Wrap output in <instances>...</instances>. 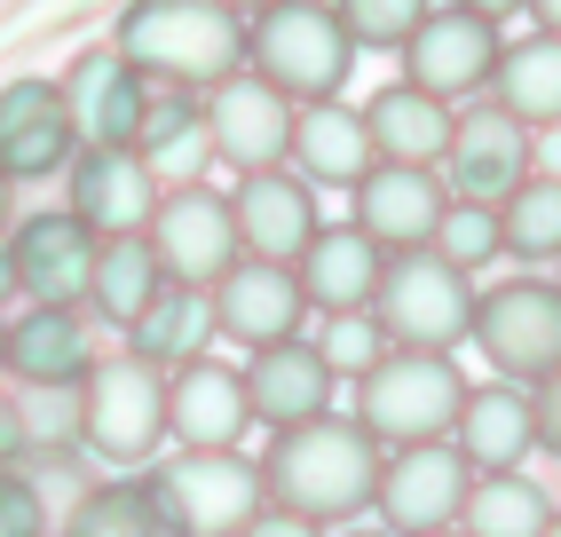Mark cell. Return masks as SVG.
I'll return each mask as SVG.
<instances>
[{
  "label": "cell",
  "instance_id": "obj_20",
  "mask_svg": "<svg viewBox=\"0 0 561 537\" xmlns=\"http://www.w3.org/2000/svg\"><path fill=\"white\" fill-rule=\"evenodd\" d=\"M71 150H80V127H71L56 80H9L0 88V174L48 182V174L71 167Z\"/></svg>",
  "mask_w": 561,
  "mask_h": 537
},
{
  "label": "cell",
  "instance_id": "obj_50",
  "mask_svg": "<svg viewBox=\"0 0 561 537\" xmlns=\"http://www.w3.org/2000/svg\"><path fill=\"white\" fill-rule=\"evenodd\" d=\"M16 293V277H9V253H0V300H9Z\"/></svg>",
  "mask_w": 561,
  "mask_h": 537
},
{
  "label": "cell",
  "instance_id": "obj_10",
  "mask_svg": "<svg viewBox=\"0 0 561 537\" xmlns=\"http://www.w3.org/2000/svg\"><path fill=\"white\" fill-rule=\"evenodd\" d=\"M142 238H151L167 285H198V293H206L221 268L238 261L230 190H214V182H174V190H159V206H151V221H142Z\"/></svg>",
  "mask_w": 561,
  "mask_h": 537
},
{
  "label": "cell",
  "instance_id": "obj_21",
  "mask_svg": "<svg viewBox=\"0 0 561 537\" xmlns=\"http://www.w3.org/2000/svg\"><path fill=\"white\" fill-rule=\"evenodd\" d=\"M230 221H238V253L293 261L309 245V229L324 221V206H317V182H301L293 167H261V174H238Z\"/></svg>",
  "mask_w": 561,
  "mask_h": 537
},
{
  "label": "cell",
  "instance_id": "obj_25",
  "mask_svg": "<svg viewBox=\"0 0 561 537\" xmlns=\"http://www.w3.org/2000/svg\"><path fill=\"white\" fill-rule=\"evenodd\" d=\"M95 364V317L64 300H32L16 324H0V372L9 379H80Z\"/></svg>",
  "mask_w": 561,
  "mask_h": 537
},
{
  "label": "cell",
  "instance_id": "obj_41",
  "mask_svg": "<svg viewBox=\"0 0 561 537\" xmlns=\"http://www.w3.org/2000/svg\"><path fill=\"white\" fill-rule=\"evenodd\" d=\"M238 537H324L309 514H293V506H270V498H261V506L238 522Z\"/></svg>",
  "mask_w": 561,
  "mask_h": 537
},
{
  "label": "cell",
  "instance_id": "obj_24",
  "mask_svg": "<svg viewBox=\"0 0 561 537\" xmlns=\"http://www.w3.org/2000/svg\"><path fill=\"white\" fill-rule=\"evenodd\" d=\"M380 150H371L364 135V111L341 103V95H324V103H293V135H285V167L317 182V190H348Z\"/></svg>",
  "mask_w": 561,
  "mask_h": 537
},
{
  "label": "cell",
  "instance_id": "obj_9",
  "mask_svg": "<svg viewBox=\"0 0 561 537\" xmlns=\"http://www.w3.org/2000/svg\"><path fill=\"white\" fill-rule=\"evenodd\" d=\"M467 482H474V458H467L451 435L388 443V450H380V482H371V514H380L396 537H411V529H443V522H459Z\"/></svg>",
  "mask_w": 561,
  "mask_h": 537
},
{
  "label": "cell",
  "instance_id": "obj_19",
  "mask_svg": "<svg viewBox=\"0 0 561 537\" xmlns=\"http://www.w3.org/2000/svg\"><path fill=\"white\" fill-rule=\"evenodd\" d=\"M245 435H253V411H245L238 364L191 356L167 372V443L174 450H238Z\"/></svg>",
  "mask_w": 561,
  "mask_h": 537
},
{
  "label": "cell",
  "instance_id": "obj_28",
  "mask_svg": "<svg viewBox=\"0 0 561 537\" xmlns=\"http://www.w3.org/2000/svg\"><path fill=\"white\" fill-rule=\"evenodd\" d=\"M356 111H364V135H371L380 159H420V167H435L443 142H451V111H459V103H443V95L411 88V80H388V88H371Z\"/></svg>",
  "mask_w": 561,
  "mask_h": 537
},
{
  "label": "cell",
  "instance_id": "obj_11",
  "mask_svg": "<svg viewBox=\"0 0 561 537\" xmlns=\"http://www.w3.org/2000/svg\"><path fill=\"white\" fill-rule=\"evenodd\" d=\"M443 206H451V182H443V167H420V159H371L348 182V221L380 253L427 245L435 221H443Z\"/></svg>",
  "mask_w": 561,
  "mask_h": 537
},
{
  "label": "cell",
  "instance_id": "obj_31",
  "mask_svg": "<svg viewBox=\"0 0 561 537\" xmlns=\"http://www.w3.org/2000/svg\"><path fill=\"white\" fill-rule=\"evenodd\" d=\"M167 285V268L151 253V238H95V268H88V317L103 324H135L142 317V300H151Z\"/></svg>",
  "mask_w": 561,
  "mask_h": 537
},
{
  "label": "cell",
  "instance_id": "obj_3",
  "mask_svg": "<svg viewBox=\"0 0 561 537\" xmlns=\"http://www.w3.org/2000/svg\"><path fill=\"white\" fill-rule=\"evenodd\" d=\"M80 450L103 475H135L167 450V372L135 349L95 356L80 372Z\"/></svg>",
  "mask_w": 561,
  "mask_h": 537
},
{
  "label": "cell",
  "instance_id": "obj_8",
  "mask_svg": "<svg viewBox=\"0 0 561 537\" xmlns=\"http://www.w3.org/2000/svg\"><path fill=\"white\" fill-rule=\"evenodd\" d=\"M467 340L482 349L499 379H538L561 364V285L522 268V277H499V285H474V324Z\"/></svg>",
  "mask_w": 561,
  "mask_h": 537
},
{
  "label": "cell",
  "instance_id": "obj_2",
  "mask_svg": "<svg viewBox=\"0 0 561 537\" xmlns=\"http://www.w3.org/2000/svg\"><path fill=\"white\" fill-rule=\"evenodd\" d=\"M151 88H182V95H206L221 71L245 64V16L221 9V0H135L111 32Z\"/></svg>",
  "mask_w": 561,
  "mask_h": 537
},
{
  "label": "cell",
  "instance_id": "obj_30",
  "mask_svg": "<svg viewBox=\"0 0 561 537\" xmlns=\"http://www.w3.org/2000/svg\"><path fill=\"white\" fill-rule=\"evenodd\" d=\"M119 332H127V349L142 364H159V372H174V364H191V356L214 349V317H206L198 285H159L151 300H142V317L119 324Z\"/></svg>",
  "mask_w": 561,
  "mask_h": 537
},
{
  "label": "cell",
  "instance_id": "obj_35",
  "mask_svg": "<svg viewBox=\"0 0 561 537\" xmlns=\"http://www.w3.org/2000/svg\"><path fill=\"white\" fill-rule=\"evenodd\" d=\"M16 435H24V467L32 458H71L80 450V379H16Z\"/></svg>",
  "mask_w": 561,
  "mask_h": 537
},
{
  "label": "cell",
  "instance_id": "obj_32",
  "mask_svg": "<svg viewBox=\"0 0 561 537\" xmlns=\"http://www.w3.org/2000/svg\"><path fill=\"white\" fill-rule=\"evenodd\" d=\"M546 514H553L546 482H530L522 467H474L467 506H459V529L467 537H538Z\"/></svg>",
  "mask_w": 561,
  "mask_h": 537
},
{
  "label": "cell",
  "instance_id": "obj_42",
  "mask_svg": "<svg viewBox=\"0 0 561 537\" xmlns=\"http://www.w3.org/2000/svg\"><path fill=\"white\" fill-rule=\"evenodd\" d=\"M530 174H553L561 182V119L553 127H530Z\"/></svg>",
  "mask_w": 561,
  "mask_h": 537
},
{
  "label": "cell",
  "instance_id": "obj_33",
  "mask_svg": "<svg viewBox=\"0 0 561 537\" xmlns=\"http://www.w3.org/2000/svg\"><path fill=\"white\" fill-rule=\"evenodd\" d=\"M499 245H506V261H530V268L561 261V182L553 174H522L499 198Z\"/></svg>",
  "mask_w": 561,
  "mask_h": 537
},
{
  "label": "cell",
  "instance_id": "obj_15",
  "mask_svg": "<svg viewBox=\"0 0 561 537\" xmlns=\"http://www.w3.org/2000/svg\"><path fill=\"white\" fill-rule=\"evenodd\" d=\"M206 317H214V340L270 349V340H285V332H301V324H309V300H301V285H293V268H285V261L238 253V261L206 285Z\"/></svg>",
  "mask_w": 561,
  "mask_h": 537
},
{
  "label": "cell",
  "instance_id": "obj_44",
  "mask_svg": "<svg viewBox=\"0 0 561 537\" xmlns=\"http://www.w3.org/2000/svg\"><path fill=\"white\" fill-rule=\"evenodd\" d=\"M451 9H467L482 24H506V16H522V0H451Z\"/></svg>",
  "mask_w": 561,
  "mask_h": 537
},
{
  "label": "cell",
  "instance_id": "obj_43",
  "mask_svg": "<svg viewBox=\"0 0 561 537\" xmlns=\"http://www.w3.org/2000/svg\"><path fill=\"white\" fill-rule=\"evenodd\" d=\"M9 458H24V435H16V403H9V388H0V467Z\"/></svg>",
  "mask_w": 561,
  "mask_h": 537
},
{
  "label": "cell",
  "instance_id": "obj_46",
  "mask_svg": "<svg viewBox=\"0 0 561 537\" xmlns=\"http://www.w3.org/2000/svg\"><path fill=\"white\" fill-rule=\"evenodd\" d=\"M9 221H16V182L0 174V229H9Z\"/></svg>",
  "mask_w": 561,
  "mask_h": 537
},
{
  "label": "cell",
  "instance_id": "obj_27",
  "mask_svg": "<svg viewBox=\"0 0 561 537\" xmlns=\"http://www.w3.org/2000/svg\"><path fill=\"white\" fill-rule=\"evenodd\" d=\"M135 150H142V167L159 174V190H174V182H206V174H214L206 103L182 95V88H151V103H142V127H135Z\"/></svg>",
  "mask_w": 561,
  "mask_h": 537
},
{
  "label": "cell",
  "instance_id": "obj_38",
  "mask_svg": "<svg viewBox=\"0 0 561 537\" xmlns=\"http://www.w3.org/2000/svg\"><path fill=\"white\" fill-rule=\"evenodd\" d=\"M427 9H435V0H332V16L348 24L356 56H364V48H388V56H396V48H403V32L420 24Z\"/></svg>",
  "mask_w": 561,
  "mask_h": 537
},
{
  "label": "cell",
  "instance_id": "obj_17",
  "mask_svg": "<svg viewBox=\"0 0 561 537\" xmlns=\"http://www.w3.org/2000/svg\"><path fill=\"white\" fill-rule=\"evenodd\" d=\"M443 182H451V198H482L499 206L506 190L530 174V127L514 119L499 103H474V111H451V142H443Z\"/></svg>",
  "mask_w": 561,
  "mask_h": 537
},
{
  "label": "cell",
  "instance_id": "obj_37",
  "mask_svg": "<svg viewBox=\"0 0 561 537\" xmlns=\"http://www.w3.org/2000/svg\"><path fill=\"white\" fill-rule=\"evenodd\" d=\"M380 349H388V332H380V317H371V309H332V317L317 324V356L332 364L341 388H348V379L380 356Z\"/></svg>",
  "mask_w": 561,
  "mask_h": 537
},
{
  "label": "cell",
  "instance_id": "obj_47",
  "mask_svg": "<svg viewBox=\"0 0 561 537\" xmlns=\"http://www.w3.org/2000/svg\"><path fill=\"white\" fill-rule=\"evenodd\" d=\"M324 537H396V529H388V522H380V529H364V514H356V529L341 522V529H324Z\"/></svg>",
  "mask_w": 561,
  "mask_h": 537
},
{
  "label": "cell",
  "instance_id": "obj_34",
  "mask_svg": "<svg viewBox=\"0 0 561 537\" xmlns=\"http://www.w3.org/2000/svg\"><path fill=\"white\" fill-rule=\"evenodd\" d=\"M56 537H159V522H151V498H142L135 475H95L56 514Z\"/></svg>",
  "mask_w": 561,
  "mask_h": 537
},
{
  "label": "cell",
  "instance_id": "obj_29",
  "mask_svg": "<svg viewBox=\"0 0 561 537\" xmlns=\"http://www.w3.org/2000/svg\"><path fill=\"white\" fill-rule=\"evenodd\" d=\"M491 95L499 111H514L522 127H553L561 119V32H530V41H499L491 64Z\"/></svg>",
  "mask_w": 561,
  "mask_h": 537
},
{
  "label": "cell",
  "instance_id": "obj_49",
  "mask_svg": "<svg viewBox=\"0 0 561 537\" xmlns=\"http://www.w3.org/2000/svg\"><path fill=\"white\" fill-rule=\"evenodd\" d=\"M221 9H238V16H253V9H270V0H221Z\"/></svg>",
  "mask_w": 561,
  "mask_h": 537
},
{
  "label": "cell",
  "instance_id": "obj_36",
  "mask_svg": "<svg viewBox=\"0 0 561 537\" xmlns=\"http://www.w3.org/2000/svg\"><path fill=\"white\" fill-rule=\"evenodd\" d=\"M427 245H435L443 261H459V268H474V277H482V261H506V245H499V206H482V198H451Z\"/></svg>",
  "mask_w": 561,
  "mask_h": 537
},
{
  "label": "cell",
  "instance_id": "obj_48",
  "mask_svg": "<svg viewBox=\"0 0 561 537\" xmlns=\"http://www.w3.org/2000/svg\"><path fill=\"white\" fill-rule=\"evenodd\" d=\"M411 537H467V529H459V522H443V529H411Z\"/></svg>",
  "mask_w": 561,
  "mask_h": 537
},
{
  "label": "cell",
  "instance_id": "obj_26",
  "mask_svg": "<svg viewBox=\"0 0 561 537\" xmlns=\"http://www.w3.org/2000/svg\"><path fill=\"white\" fill-rule=\"evenodd\" d=\"M451 443L474 458V467H522V458L538 450V427H530V388L522 379H467L459 396V419H451Z\"/></svg>",
  "mask_w": 561,
  "mask_h": 537
},
{
  "label": "cell",
  "instance_id": "obj_16",
  "mask_svg": "<svg viewBox=\"0 0 561 537\" xmlns=\"http://www.w3.org/2000/svg\"><path fill=\"white\" fill-rule=\"evenodd\" d=\"M64 190H71V214H80L95 238H135L159 206V174L142 167L135 142H80L64 167Z\"/></svg>",
  "mask_w": 561,
  "mask_h": 537
},
{
  "label": "cell",
  "instance_id": "obj_5",
  "mask_svg": "<svg viewBox=\"0 0 561 537\" xmlns=\"http://www.w3.org/2000/svg\"><path fill=\"white\" fill-rule=\"evenodd\" d=\"M245 71H261L285 103H324L348 88L356 41L332 16V0H270L245 16Z\"/></svg>",
  "mask_w": 561,
  "mask_h": 537
},
{
  "label": "cell",
  "instance_id": "obj_4",
  "mask_svg": "<svg viewBox=\"0 0 561 537\" xmlns=\"http://www.w3.org/2000/svg\"><path fill=\"white\" fill-rule=\"evenodd\" d=\"M467 396V372L443 356V349H380L356 379H348V419L371 443H427V435H451Z\"/></svg>",
  "mask_w": 561,
  "mask_h": 537
},
{
  "label": "cell",
  "instance_id": "obj_23",
  "mask_svg": "<svg viewBox=\"0 0 561 537\" xmlns=\"http://www.w3.org/2000/svg\"><path fill=\"white\" fill-rule=\"evenodd\" d=\"M56 88H64V111H71V127H80V142H135L142 103H151V80H142L119 48H88Z\"/></svg>",
  "mask_w": 561,
  "mask_h": 537
},
{
  "label": "cell",
  "instance_id": "obj_22",
  "mask_svg": "<svg viewBox=\"0 0 561 537\" xmlns=\"http://www.w3.org/2000/svg\"><path fill=\"white\" fill-rule=\"evenodd\" d=\"M380 245L364 238L356 221H317L309 245L293 253V285H301L309 317H332V309H371V285H380Z\"/></svg>",
  "mask_w": 561,
  "mask_h": 537
},
{
  "label": "cell",
  "instance_id": "obj_52",
  "mask_svg": "<svg viewBox=\"0 0 561 537\" xmlns=\"http://www.w3.org/2000/svg\"><path fill=\"white\" fill-rule=\"evenodd\" d=\"M553 285H561V261H553Z\"/></svg>",
  "mask_w": 561,
  "mask_h": 537
},
{
  "label": "cell",
  "instance_id": "obj_39",
  "mask_svg": "<svg viewBox=\"0 0 561 537\" xmlns=\"http://www.w3.org/2000/svg\"><path fill=\"white\" fill-rule=\"evenodd\" d=\"M48 529H56V506H48L41 475L24 458H9L0 467V537H48Z\"/></svg>",
  "mask_w": 561,
  "mask_h": 537
},
{
  "label": "cell",
  "instance_id": "obj_40",
  "mask_svg": "<svg viewBox=\"0 0 561 537\" xmlns=\"http://www.w3.org/2000/svg\"><path fill=\"white\" fill-rule=\"evenodd\" d=\"M530 388V427H538V450H553L561 458V364L553 372H538V379H522Z\"/></svg>",
  "mask_w": 561,
  "mask_h": 537
},
{
  "label": "cell",
  "instance_id": "obj_18",
  "mask_svg": "<svg viewBox=\"0 0 561 537\" xmlns=\"http://www.w3.org/2000/svg\"><path fill=\"white\" fill-rule=\"evenodd\" d=\"M238 379H245L253 427H293V419H317V411L341 403V379L317 356V340H301V332L270 340V349H245Z\"/></svg>",
  "mask_w": 561,
  "mask_h": 537
},
{
  "label": "cell",
  "instance_id": "obj_6",
  "mask_svg": "<svg viewBox=\"0 0 561 537\" xmlns=\"http://www.w3.org/2000/svg\"><path fill=\"white\" fill-rule=\"evenodd\" d=\"M135 482L159 537H238V522L270 498L245 450H159L151 467H135Z\"/></svg>",
  "mask_w": 561,
  "mask_h": 537
},
{
  "label": "cell",
  "instance_id": "obj_1",
  "mask_svg": "<svg viewBox=\"0 0 561 537\" xmlns=\"http://www.w3.org/2000/svg\"><path fill=\"white\" fill-rule=\"evenodd\" d=\"M270 506L309 514L317 529H341L356 514H371V482H380V443H371L348 411H317L270 427V450L253 458Z\"/></svg>",
  "mask_w": 561,
  "mask_h": 537
},
{
  "label": "cell",
  "instance_id": "obj_12",
  "mask_svg": "<svg viewBox=\"0 0 561 537\" xmlns=\"http://www.w3.org/2000/svg\"><path fill=\"white\" fill-rule=\"evenodd\" d=\"M206 103V135H214V167L230 174H261L285 167V135H293V103L261 80V71H221V80L198 95Z\"/></svg>",
  "mask_w": 561,
  "mask_h": 537
},
{
  "label": "cell",
  "instance_id": "obj_45",
  "mask_svg": "<svg viewBox=\"0 0 561 537\" xmlns=\"http://www.w3.org/2000/svg\"><path fill=\"white\" fill-rule=\"evenodd\" d=\"M522 16H538V32H561V0H522Z\"/></svg>",
  "mask_w": 561,
  "mask_h": 537
},
{
  "label": "cell",
  "instance_id": "obj_7",
  "mask_svg": "<svg viewBox=\"0 0 561 537\" xmlns=\"http://www.w3.org/2000/svg\"><path fill=\"white\" fill-rule=\"evenodd\" d=\"M371 317H380L388 349H467L474 324V268L443 261L435 245H403L380 261V285H371Z\"/></svg>",
  "mask_w": 561,
  "mask_h": 537
},
{
  "label": "cell",
  "instance_id": "obj_14",
  "mask_svg": "<svg viewBox=\"0 0 561 537\" xmlns=\"http://www.w3.org/2000/svg\"><path fill=\"white\" fill-rule=\"evenodd\" d=\"M0 253H9V277L24 300H64V309H88V268H95V229L71 214V206H48V214H24L0 229Z\"/></svg>",
  "mask_w": 561,
  "mask_h": 537
},
{
  "label": "cell",
  "instance_id": "obj_51",
  "mask_svg": "<svg viewBox=\"0 0 561 537\" xmlns=\"http://www.w3.org/2000/svg\"><path fill=\"white\" fill-rule=\"evenodd\" d=\"M538 537H561V506H553V514H546V529H538Z\"/></svg>",
  "mask_w": 561,
  "mask_h": 537
},
{
  "label": "cell",
  "instance_id": "obj_13",
  "mask_svg": "<svg viewBox=\"0 0 561 537\" xmlns=\"http://www.w3.org/2000/svg\"><path fill=\"white\" fill-rule=\"evenodd\" d=\"M403 80L427 88L443 103H474L491 88V64H499V24H482L467 9H427L420 24L403 32Z\"/></svg>",
  "mask_w": 561,
  "mask_h": 537
}]
</instances>
